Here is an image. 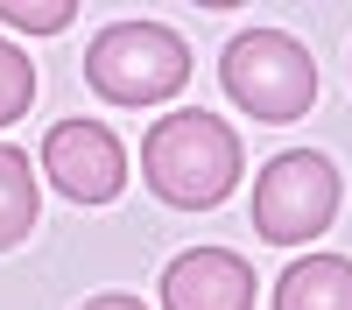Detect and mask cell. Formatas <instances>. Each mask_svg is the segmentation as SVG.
<instances>
[{"mask_svg":"<svg viewBox=\"0 0 352 310\" xmlns=\"http://www.w3.org/2000/svg\"><path fill=\"white\" fill-rule=\"evenodd\" d=\"M275 310H352V261L345 254H303L275 282Z\"/></svg>","mask_w":352,"mask_h":310,"instance_id":"52a82bcc","label":"cell"},{"mask_svg":"<svg viewBox=\"0 0 352 310\" xmlns=\"http://www.w3.org/2000/svg\"><path fill=\"white\" fill-rule=\"evenodd\" d=\"M85 85L113 106H162L190 85V49L162 21H113L85 49Z\"/></svg>","mask_w":352,"mask_h":310,"instance_id":"7a4b0ae2","label":"cell"},{"mask_svg":"<svg viewBox=\"0 0 352 310\" xmlns=\"http://www.w3.org/2000/svg\"><path fill=\"white\" fill-rule=\"evenodd\" d=\"M28 99H36V64L21 56V43H8V36H0V127H8V120H21V113H28Z\"/></svg>","mask_w":352,"mask_h":310,"instance_id":"9c48e42d","label":"cell"},{"mask_svg":"<svg viewBox=\"0 0 352 310\" xmlns=\"http://www.w3.org/2000/svg\"><path fill=\"white\" fill-rule=\"evenodd\" d=\"M85 310H148V303H141V296H120V289H106V296H92Z\"/></svg>","mask_w":352,"mask_h":310,"instance_id":"8fae6325","label":"cell"},{"mask_svg":"<svg viewBox=\"0 0 352 310\" xmlns=\"http://www.w3.org/2000/svg\"><path fill=\"white\" fill-rule=\"evenodd\" d=\"M162 310H254V268L232 247H190L162 268Z\"/></svg>","mask_w":352,"mask_h":310,"instance_id":"8992f818","label":"cell"},{"mask_svg":"<svg viewBox=\"0 0 352 310\" xmlns=\"http://www.w3.org/2000/svg\"><path fill=\"white\" fill-rule=\"evenodd\" d=\"M240 134H232L219 113H162V120L141 134V177L162 205L176 212H212L226 205V190L240 184Z\"/></svg>","mask_w":352,"mask_h":310,"instance_id":"6da1fadb","label":"cell"},{"mask_svg":"<svg viewBox=\"0 0 352 310\" xmlns=\"http://www.w3.org/2000/svg\"><path fill=\"white\" fill-rule=\"evenodd\" d=\"M226 99L254 120H296L317 99V64L289 28H240L219 56Z\"/></svg>","mask_w":352,"mask_h":310,"instance_id":"3957f363","label":"cell"},{"mask_svg":"<svg viewBox=\"0 0 352 310\" xmlns=\"http://www.w3.org/2000/svg\"><path fill=\"white\" fill-rule=\"evenodd\" d=\"M36 212H43V190H36V169H28V148L0 141V254L36 233Z\"/></svg>","mask_w":352,"mask_h":310,"instance_id":"ba28073f","label":"cell"},{"mask_svg":"<svg viewBox=\"0 0 352 310\" xmlns=\"http://www.w3.org/2000/svg\"><path fill=\"white\" fill-rule=\"evenodd\" d=\"M71 0H0V21L21 28V36H50V28H71Z\"/></svg>","mask_w":352,"mask_h":310,"instance_id":"30bf717a","label":"cell"},{"mask_svg":"<svg viewBox=\"0 0 352 310\" xmlns=\"http://www.w3.org/2000/svg\"><path fill=\"white\" fill-rule=\"evenodd\" d=\"M338 219V169L317 148H282L254 177V233L275 247H303Z\"/></svg>","mask_w":352,"mask_h":310,"instance_id":"277c9868","label":"cell"},{"mask_svg":"<svg viewBox=\"0 0 352 310\" xmlns=\"http://www.w3.org/2000/svg\"><path fill=\"white\" fill-rule=\"evenodd\" d=\"M43 169L71 205H113L127 184V148L99 120H56L43 134Z\"/></svg>","mask_w":352,"mask_h":310,"instance_id":"5b68a950","label":"cell"}]
</instances>
